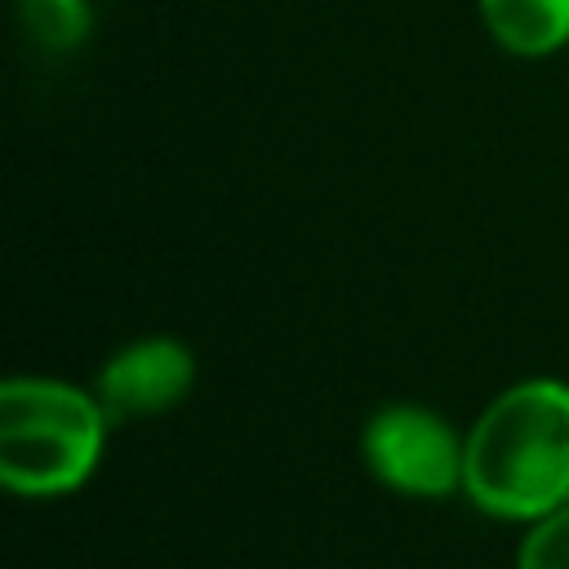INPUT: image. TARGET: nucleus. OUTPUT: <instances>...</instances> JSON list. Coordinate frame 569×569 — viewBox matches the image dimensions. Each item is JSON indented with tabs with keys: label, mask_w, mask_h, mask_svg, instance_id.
<instances>
[{
	"label": "nucleus",
	"mask_w": 569,
	"mask_h": 569,
	"mask_svg": "<svg viewBox=\"0 0 569 569\" xmlns=\"http://www.w3.org/2000/svg\"><path fill=\"white\" fill-rule=\"evenodd\" d=\"M462 493L476 511L533 525L569 502V382L525 378L467 427Z\"/></svg>",
	"instance_id": "f257e3e1"
},
{
	"label": "nucleus",
	"mask_w": 569,
	"mask_h": 569,
	"mask_svg": "<svg viewBox=\"0 0 569 569\" xmlns=\"http://www.w3.org/2000/svg\"><path fill=\"white\" fill-rule=\"evenodd\" d=\"M111 413L62 378H9L0 387V485L18 498L76 493L102 462Z\"/></svg>",
	"instance_id": "f03ea898"
},
{
	"label": "nucleus",
	"mask_w": 569,
	"mask_h": 569,
	"mask_svg": "<svg viewBox=\"0 0 569 569\" xmlns=\"http://www.w3.org/2000/svg\"><path fill=\"white\" fill-rule=\"evenodd\" d=\"M360 453L373 480L400 498H453L462 493L467 436L427 405H382L360 431Z\"/></svg>",
	"instance_id": "7ed1b4c3"
},
{
	"label": "nucleus",
	"mask_w": 569,
	"mask_h": 569,
	"mask_svg": "<svg viewBox=\"0 0 569 569\" xmlns=\"http://www.w3.org/2000/svg\"><path fill=\"white\" fill-rule=\"evenodd\" d=\"M191 387H196L191 347L178 338H160V333L133 338L129 347H120L93 378V396L102 400L111 422L169 413L173 405L191 396Z\"/></svg>",
	"instance_id": "20e7f679"
},
{
	"label": "nucleus",
	"mask_w": 569,
	"mask_h": 569,
	"mask_svg": "<svg viewBox=\"0 0 569 569\" xmlns=\"http://www.w3.org/2000/svg\"><path fill=\"white\" fill-rule=\"evenodd\" d=\"M489 36L520 58H542L569 44V0H480Z\"/></svg>",
	"instance_id": "39448f33"
},
{
	"label": "nucleus",
	"mask_w": 569,
	"mask_h": 569,
	"mask_svg": "<svg viewBox=\"0 0 569 569\" xmlns=\"http://www.w3.org/2000/svg\"><path fill=\"white\" fill-rule=\"evenodd\" d=\"M18 27L36 53L58 58L84 44L93 13L84 0H18Z\"/></svg>",
	"instance_id": "423d86ee"
},
{
	"label": "nucleus",
	"mask_w": 569,
	"mask_h": 569,
	"mask_svg": "<svg viewBox=\"0 0 569 569\" xmlns=\"http://www.w3.org/2000/svg\"><path fill=\"white\" fill-rule=\"evenodd\" d=\"M516 569H569V502L525 525L516 547Z\"/></svg>",
	"instance_id": "0eeeda50"
}]
</instances>
